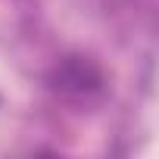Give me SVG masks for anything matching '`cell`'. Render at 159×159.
<instances>
[{
	"instance_id": "cell-1",
	"label": "cell",
	"mask_w": 159,
	"mask_h": 159,
	"mask_svg": "<svg viewBox=\"0 0 159 159\" xmlns=\"http://www.w3.org/2000/svg\"><path fill=\"white\" fill-rule=\"evenodd\" d=\"M47 84L62 94V97H72V100H88L94 94L103 91V69L91 59V56H81V53H72V56H62L50 75H47Z\"/></svg>"
}]
</instances>
